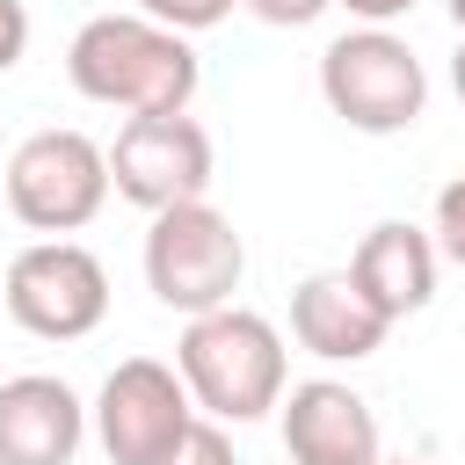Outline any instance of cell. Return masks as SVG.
<instances>
[{
    "instance_id": "6da1fadb",
    "label": "cell",
    "mask_w": 465,
    "mask_h": 465,
    "mask_svg": "<svg viewBox=\"0 0 465 465\" xmlns=\"http://www.w3.org/2000/svg\"><path fill=\"white\" fill-rule=\"evenodd\" d=\"M65 80L87 102L124 109V116H182L196 80H203V65H196L182 29H160V22H145L131 7V15H87L73 29Z\"/></svg>"
},
{
    "instance_id": "7a4b0ae2",
    "label": "cell",
    "mask_w": 465,
    "mask_h": 465,
    "mask_svg": "<svg viewBox=\"0 0 465 465\" xmlns=\"http://www.w3.org/2000/svg\"><path fill=\"white\" fill-rule=\"evenodd\" d=\"M174 371H182L196 414H211V421H262L291 392L283 334H276V320H262L247 305H218V312L189 320L174 341Z\"/></svg>"
},
{
    "instance_id": "3957f363",
    "label": "cell",
    "mask_w": 465,
    "mask_h": 465,
    "mask_svg": "<svg viewBox=\"0 0 465 465\" xmlns=\"http://www.w3.org/2000/svg\"><path fill=\"white\" fill-rule=\"evenodd\" d=\"M320 94H327V109L349 131L392 138V131H414L421 124L429 73H421V58H414L407 36H392V29H341L320 51Z\"/></svg>"
},
{
    "instance_id": "277c9868",
    "label": "cell",
    "mask_w": 465,
    "mask_h": 465,
    "mask_svg": "<svg viewBox=\"0 0 465 465\" xmlns=\"http://www.w3.org/2000/svg\"><path fill=\"white\" fill-rule=\"evenodd\" d=\"M247 276V240L232 232V218L203 196V203H174L145 225V291L182 312V320H203L218 305H232Z\"/></svg>"
},
{
    "instance_id": "5b68a950",
    "label": "cell",
    "mask_w": 465,
    "mask_h": 465,
    "mask_svg": "<svg viewBox=\"0 0 465 465\" xmlns=\"http://www.w3.org/2000/svg\"><path fill=\"white\" fill-rule=\"evenodd\" d=\"M0 182H7V211L29 232L65 240L94 225V211L109 203V145H94L87 131H29Z\"/></svg>"
},
{
    "instance_id": "8992f818",
    "label": "cell",
    "mask_w": 465,
    "mask_h": 465,
    "mask_svg": "<svg viewBox=\"0 0 465 465\" xmlns=\"http://www.w3.org/2000/svg\"><path fill=\"white\" fill-rule=\"evenodd\" d=\"M7 320L36 341H80L109 320V269L80 240H29L7 262Z\"/></svg>"
},
{
    "instance_id": "52a82bcc",
    "label": "cell",
    "mask_w": 465,
    "mask_h": 465,
    "mask_svg": "<svg viewBox=\"0 0 465 465\" xmlns=\"http://www.w3.org/2000/svg\"><path fill=\"white\" fill-rule=\"evenodd\" d=\"M87 421H94V443L109 450V465H167L174 443H182L203 414H196V400H189V385H182L174 363H160V356H124V363L102 378Z\"/></svg>"
},
{
    "instance_id": "ba28073f",
    "label": "cell",
    "mask_w": 465,
    "mask_h": 465,
    "mask_svg": "<svg viewBox=\"0 0 465 465\" xmlns=\"http://www.w3.org/2000/svg\"><path fill=\"white\" fill-rule=\"evenodd\" d=\"M211 131L182 109V116H124L116 145H109V189L124 203H138L145 218L174 211V203H203L211 189Z\"/></svg>"
},
{
    "instance_id": "9c48e42d",
    "label": "cell",
    "mask_w": 465,
    "mask_h": 465,
    "mask_svg": "<svg viewBox=\"0 0 465 465\" xmlns=\"http://www.w3.org/2000/svg\"><path fill=\"white\" fill-rule=\"evenodd\" d=\"M283 421V450L291 465H385V443H378V414L356 385L341 378H305L283 392L276 407Z\"/></svg>"
},
{
    "instance_id": "30bf717a",
    "label": "cell",
    "mask_w": 465,
    "mask_h": 465,
    "mask_svg": "<svg viewBox=\"0 0 465 465\" xmlns=\"http://www.w3.org/2000/svg\"><path fill=\"white\" fill-rule=\"evenodd\" d=\"M87 429V400L65 378L22 371L0 385V465H73Z\"/></svg>"
},
{
    "instance_id": "8fae6325",
    "label": "cell",
    "mask_w": 465,
    "mask_h": 465,
    "mask_svg": "<svg viewBox=\"0 0 465 465\" xmlns=\"http://www.w3.org/2000/svg\"><path fill=\"white\" fill-rule=\"evenodd\" d=\"M291 334H298V349H312L320 363H363V356L385 349L392 320L356 291L349 269H320V276H305V283L291 291Z\"/></svg>"
},
{
    "instance_id": "7c38bea8",
    "label": "cell",
    "mask_w": 465,
    "mask_h": 465,
    "mask_svg": "<svg viewBox=\"0 0 465 465\" xmlns=\"http://www.w3.org/2000/svg\"><path fill=\"white\" fill-rule=\"evenodd\" d=\"M436 269H443L436 240H429L421 225H407V218H378V225L356 240V254H349L356 291H363V298H371L385 320L421 312V305L436 298Z\"/></svg>"
},
{
    "instance_id": "4fadbf2b",
    "label": "cell",
    "mask_w": 465,
    "mask_h": 465,
    "mask_svg": "<svg viewBox=\"0 0 465 465\" xmlns=\"http://www.w3.org/2000/svg\"><path fill=\"white\" fill-rule=\"evenodd\" d=\"M232 7H240V0H138V15H145V22H160V29H182V36H196V29H218Z\"/></svg>"
},
{
    "instance_id": "5bb4252c",
    "label": "cell",
    "mask_w": 465,
    "mask_h": 465,
    "mask_svg": "<svg viewBox=\"0 0 465 465\" xmlns=\"http://www.w3.org/2000/svg\"><path fill=\"white\" fill-rule=\"evenodd\" d=\"M429 240H436V254H443V262H458V269H465V174L436 189V225H429Z\"/></svg>"
},
{
    "instance_id": "9a60e30c",
    "label": "cell",
    "mask_w": 465,
    "mask_h": 465,
    "mask_svg": "<svg viewBox=\"0 0 465 465\" xmlns=\"http://www.w3.org/2000/svg\"><path fill=\"white\" fill-rule=\"evenodd\" d=\"M167 465H240V458H232L225 421H211V414H203V421H196V429L174 443V458H167Z\"/></svg>"
},
{
    "instance_id": "2e32d148",
    "label": "cell",
    "mask_w": 465,
    "mask_h": 465,
    "mask_svg": "<svg viewBox=\"0 0 465 465\" xmlns=\"http://www.w3.org/2000/svg\"><path fill=\"white\" fill-rule=\"evenodd\" d=\"M254 22H269V29H305V22H320L334 0H240Z\"/></svg>"
},
{
    "instance_id": "e0dca14e",
    "label": "cell",
    "mask_w": 465,
    "mask_h": 465,
    "mask_svg": "<svg viewBox=\"0 0 465 465\" xmlns=\"http://www.w3.org/2000/svg\"><path fill=\"white\" fill-rule=\"evenodd\" d=\"M29 51V7L22 0H0V73H15Z\"/></svg>"
},
{
    "instance_id": "ac0fdd59",
    "label": "cell",
    "mask_w": 465,
    "mask_h": 465,
    "mask_svg": "<svg viewBox=\"0 0 465 465\" xmlns=\"http://www.w3.org/2000/svg\"><path fill=\"white\" fill-rule=\"evenodd\" d=\"M334 7H349L363 29H392V22H400V15H414L421 0H334Z\"/></svg>"
},
{
    "instance_id": "d6986e66",
    "label": "cell",
    "mask_w": 465,
    "mask_h": 465,
    "mask_svg": "<svg viewBox=\"0 0 465 465\" xmlns=\"http://www.w3.org/2000/svg\"><path fill=\"white\" fill-rule=\"evenodd\" d=\"M450 87H458V102H465V36H458V58H450Z\"/></svg>"
},
{
    "instance_id": "ffe728a7",
    "label": "cell",
    "mask_w": 465,
    "mask_h": 465,
    "mask_svg": "<svg viewBox=\"0 0 465 465\" xmlns=\"http://www.w3.org/2000/svg\"><path fill=\"white\" fill-rule=\"evenodd\" d=\"M450 7V22H458V36H465V0H443Z\"/></svg>"
},
{
    "instance_id": "44dd1931",
    "label": "cell",
    "mask_w": 465,
    "mask_h": 465,
    "mask_svg": "<svg viewBox=\"0 0 465 465\" xmlns=\"http://www.w3.org/2000/svg\"><path fill=\"white\" fill-rule=\"evenodd\" d=\"M385 465H436V458H385Z\"/></svg>"
}]
</instances>
